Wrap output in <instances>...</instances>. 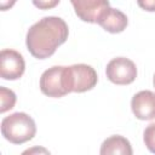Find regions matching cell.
Returning a JSON list of instances; mask_svg holds the SVG:
<instances>
[{"mask_svg":"<svg viewBox=\"0 0 155 155\" xmlns=\"http://www.w3.org/2000/svg\"><path fill=\"white\" fill-rule=\"evenodd\" d=\"M105 74L115 85H130L137 78V67L126 57H116L107 64Z\"/></svg>","mask_w":155,"mask_h":155,"instance_id":"obj_4","label":"cell"},{"mask_svg":"<svg viewBox=\"0 0 155 155\" xmlns=\"http://www.w3.org/2000/svg\"><path fill=\"white\" fill-rule=\"evenodd\" d=\"M97 23L105 31L116 34V33H121L126 29V27L128 24V19H127L126 15L122 11L113 8V7L109 6L102 13V16L98 18Z\"/></svg>","mask_w":155,"mask_h":155,"instance_id":"obj_9","label":"cell"},{"mask_svg":"<svg viewBox=\"0 0 155 155\" xmlns=\"http://www.w3.org/2000/svg\"><path fill=\"white\" fill-rule=\"evenodd\" d=\"M137 4L148 12H155V0H137Z\"/></svg>","mask_w":155,"mask_h":155,"instance_id":"obj_14","label":"cell"},{"mask_svg":"<svg viewBox=\"0 0 155 155\" xmlns=\"http://www.w3.org/2000/svg\"><path fill=\"white\" fill-rule=\"evenodd\" d=\"M153 84H154V87H155V74H154V79H153Z\"/></svg>","mask_w":155,"mask_h":155,"instance_id":"obj_16","label":"cell"},{"mask_svg":"<svg viewBox=\"0 0 155 155\" xmlns=\"http://www.w3.org/2000/svg\"><path fill=\"white\" fill-rule=\"evenodd\" d=\"M25 70V62L23 56L10 48L0 52V76L4 80H17Z\"/></svg>","mask_w":155,"mask_h":155,"instance_id":"obj_5","label":"cell"},{"mask_svg":"<svg viewBox=\"0 0 155 155\" xmlns=\"http://www.w3.org/2000/svg\"><path fill=\"white\" fill-rule=\"evenodd\" d=\"M16 0H0V8L1 11H6L8 8H11L15 5Z\"/></svg>","mask_w":155,"mask_h":155,"instance_id":"obj_15","label":"cell"},{"mask_svg":"<svg viewBox=\"0 0 155 155\" xmlns=\"http://www.w3.org/2000/svg\"><path fill=\"white\" fill-rule=\"evenodd\" d=\"M70 74L73 81V92H86L92 90L98 81L96 70L87 64H74L70 65Z\"/></svg>","mask_w":155,"mask_h":155,"instance_id":"obj_6","label":"cell"},{"mask_svg":"<svg viewBox=\"0 0 155 155\" xmlns=\"http://www.w3.org/2000/svg\"><path fill=\"white\" fill-rule=\"evenodd\" d=\"M34 6L39 10H50L59 4V0H31Z\"/></svg>","mask_w":155,"mask_h":155,"instance_id":"obj_13","label":"cell"},{"mask_svg":"<svg viewBox=\"0 0 155 155\" xmlns=\"http://www.w3.org/2000/svg\"><path fill=\"white\" fill-rule=\"evenodd\" d=\"M35 133V121L25 113H13L1 121V134L10 143L23 144L33 139Z\"/></svg>","mask_w":155,"mask_h":155,"instance_id":"obj_2","label":"cell"},{"mask_svg":"<svg viewBox=\"0 0 155 155\" xmlns=\"http://www.w3.org/2000/svg\"><path fill=\"white\" fill-rule=\"evenodd\" d=\"M143 140L147 149L155 154V122L148 125L143 132Z\"/></svg>","mask_w":155,"mask_h":155,"instance_id":"obj_12","label":"cell"},{"mask_svg":"<svg viewBox=\"0 0 155 155\" xmlns=\"http://www.w3.org/2000/svg\"><path fill=\"white\" fill-rule=\"evenodd\" d=\"M131 109L139 120L148 121L155 119V93L149 90L139 91L131 99Z\"/></svg>","mask_w":155,"mask_h":155,"instance_id":"obj_8","label":"cell"},{"mask_svg":"<svg viewBox=\"0 0 155 155\" xmlns=\"http://www.w3.org/2000/svg\"><path fill=\"white\" fill-rule=\"evenodd\" d=\"M40 90L47 97L59 98L73 92L69 67L54 65L45 70L40 78Z\"/></svg>","mask_w":155,"mask_h":155,"instance_id":"obj_3","label":"cell"},{"mask_svg":"<svg viewBox=\"0 0 155 155\" xmlns=\"http://www.w3.org/2000/svg\"><path fill=\"white\" fill-rule=\"evenodd\" d=\"M0 113H6L7 110L12 109L16 104V94L12 90H8L4 86L0 87Z\"/></svg>","mask_w":155,"mask_h":155,"instance_id":"obj_11","label":"cell"},{"mask_svg":"<svg viewBox=\"0 0 155 155\" xmlns=\"http://www.w3.org/2000/svg\"><path fill=\"white\" fill-rule=\"evenodd\" d=\"M101 155H110V154H122V155H131L132 147L128 139L122 136L115 134L107 138L101 145Z\"/></svg>","mask_w":155,"mask_h":155,"instance_id":"obj_10","label":"cell"},{"mask_svg":"<svg viewBox=\"0 0 155 155\" xmlns=\"http://www.w3.org/2000/svg\"><path fill=\"white\" fill-rule=\"evenodd\" d=\"M69 29L64 19L54 16L41 18L27 33L25 44L30 54L38 59L51 57L68 39Z\"/></svg>","mask_w":155,"mask_h":155,"instance_id":"obj_1","label":"cell"},{"mask_svg":"<svg viewBox=\"0 0 155 155\" xmlns=\"http://www.w3.org/2000/svg\"><path fill=\"white\" fill-rule=\"evenodd\" d=\"M76 16L87 23H97L102 13L109 7L108 0H70Z\"/></svg>","mask_w":155,"mask_h":155,"instance_id":"obj_7","label":"cell"}]
</instances>
